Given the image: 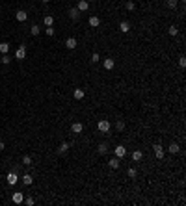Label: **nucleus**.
<instances>
[{
    "label": "nucleus",
    "instance_id": "nucleus-12",
    "mask_svg": "<svg viewBox=\"0 0 186 206\" xmlns=\"http://www.w3.org/2000/svg\"><path fill=\"white\" fill-rule=\"evenodd\" d=\"M103 65H104V69H106V71H112V69H114V67H116V61H114L112 58H106V60H104V63H103Z\"/></svg>",
    "mask_w": 186,
    "mask_h": 206
},
{
    "label": "nucleus",
    "instance_id": "nucleus-4",
    "mask_svg": "<svg viewBox=\"0 0 186 206\" xmlns=\"http://www.w3.org/2000/svg\"><path fill=\"white\" fill-rule=\"evenodd\" d=\"M114 156H116V158H119V160H121L123 156H127V149L123 147V145H117L116 149H114Z\"/></svg>",
    "mask_w": 186,
    "mask_h": 206
},
{
    "label": "nucleus",
    "instance_id": "nucleus-22",
    "mask_svg": "<svg viewBox=\"0 0 186 206\" xmlns=\"http://www.w3.org/2000/svg\"><path fill=\"white\" fill-rule=\"evenodd\" d=\"M30 34H32V36H39V34H41V28H39L37 24H34L32 28H30Z\"/></svg>",
    "mask_w": 186,
    "mask_h": 206
},
{
    "label": "nucleus",
    "instance_id": "nucleus-21",
    "mask_svg": "<svg viewBox=\"0 0 186 206\" xmlns=\"http://www.w3.org/2000/svg\"><path fill=\"white\" fill-rule=\"evenodd\" d=\"M43 23H45V26H52V24H54V17H52V15H47L45 19H43Z\"/></svg>",
    "mask_w": 186,
    "mask_h": 206
},
{
    "label": "nucleus",
    "instance_id": "nucleus-29",
    "mask_svg": "<svg viewBox=\"0 0 186 206\" xmlns=\"http://www.w3.org/2000/svg\"><path fill=\"white\" fill-rule=\"evenodd\" d=\"M167 8H169V10H175V8H177V0H167Z\"/></svg>",
    "mask_w": 186,
    "mask_h": 206
},
{
    "label": "nucleus",
    "instance_id": "nucleus-1",
    "mask_svg": "<svg viewBox=\"0 0 186 206\" xmlns=\"http://www.w3.org/2000/svg\"><path fill=\"white\" fill-rule=\"evenodd\" d=\"M97 128H99V132H108V130L112 128V125H110L108 119H101L97 123Z\"/></svg>",
    "mask_w": 186,
    "mask_h": 206
},
{
    "label": "nucleus",
    "instance_id": "nucleus-13",
    "mask_svg": "<svg viewBox=\"0 0 186 206\" xmlns=\"http://www.w3.org/2000/svg\"><path fill=\"white\" fill-rule=\"evenodd\" d=\"M119 30H121L123 34H128V32H130V23H128V21H121V24H119Z\"/></svg>",
    "mask_w": 186,
    "mask_h": 206
},
{
    "label": "nucleus",
    "instance_id": "nucleus-18",
    "mask_svg": "<svg viewBox=\"0 0 186 206\" xmlns=\"http://www.w3.org/2000/svg\"><path fill=\"white\" fill-rule=\"evenodd\" d=\"M21 180H23V184H24V186H30V184L34 182V178H32V175H24V177L21 178Z\"/></svg>",
    "mask_w": 186,
    "mask_h": 206
},
{
    "label": "nucleus",
    "instance_id": "nucleus-10",
    "mask_svg": "<svg viewBox=\"0 0 186 206\" xmlns=\"http://www.w3.org/2000/svg\"><path fill=\"white\" fill-rule=\"evenodd\" d=\"M11 201H13L15 204H21V203L24 201V195L21 193V191H15V193H13V197H11Z\"/></svg>",
    "mask_w": 186,
    "mask_h": 206
},
{
    "label": "nucleus",
    "instance_id": "nucleus-35",
    "mask_svg": "<svg viewBox=\"0 0 186 206\" xmlns=\"http://www.w3.org/2000/svg\"><path fill=\"white\" fill-rule=\"evenodd\" d=\"M179 65H180V67H186V58H184V56L179 58Z\"/></svg>",
    "mask_w": 186,
    "mask_h": 206
},
{
    "label": "nucleus",
    "instance_id": "nucleus-36",
    "mask_svg": "<svg viewBox=\"0 0 186 206\" xmlns=\"http://www.w3.org/2000/svg\"><path fill=\"white\" fill-rule=\"evenodd\" d=\"M6 149V145H4V141H0V151H4Z\"/></svg>",
    "mask_w": 186,
    "mask_h": 206
},
{
    "label": "nucleus",
    "instance_id": "nucleus-6",
    "mask_svg": "<svg viewBox=\"0 0 186 206\" xmlns=\"http://www.w3.org/2000/svg\"><path fill=\"white\" fill-rule=\"evenodd\" d=\"M82 130H84V125L82 123H73V125H71V132L73 134H82Z\"/></svg>",
    "mask_w": 186,
    "mask_h": 206
},
{
    "label": "nucleus",
    "instance_id": "nucleus-11",
    "mask_svg": "<svg viewBox=\"0 0 186 206\" xmlns=\"http://www.w3.org/2000/svg\"><path fill=\"white\" fill-rule=\"evenodd\" d=\"M90 26H91V28H97V26H101V17L91 15V17H90Z\"/></svg>",
    "mask_w": 186,
    "mask_h": 206
},
{
    "label": "nucleus",
    "instance_id": "nucleus-16",
    "mask_svg": "<svg viewBox=\"0 0 186 206\" xmlns=\"http://www.w3.org/2000/svg\"><path fill=\"white\" fill-rule=\"evenodd\" d=\"M73 97L76 99V100H82L84 97H86V91L84 89H74V93H73Z\"/></svg>",
    "mask_w": 186,
    "mask_h": 206
},
{
    "label": "nucleus",
    "instance_id": "nucleus-26",
    "mask_svg": "<svg viewBox=\"0 0 186 206\" xmlns=\"http://www.w3.org/2000/svg\"><path fill=\"white\" fill-rule=\"evenodd\" d=\"M125 8H127V10H128V11H134V10H136V4H134V2H132V0H128V2L125 4Z\"/></svg>",
    "mask_w": 186,
    "mask_h": 206
},
{
    "label": "nucleus",
    "instance_id": "nucleus-25",
    "mask_svg": "<svg viewBox=\"0 0 186 206\" xmlns=\"http://www.w3.org/2000/svg\"><path fill=\"white\" fill-rule=\"evenodd\" d=\"M128 177H130V178H136V177H138V171H136V167H128Z\"/></svg>",
    "mask_w": 186,
    "mask_h": 206
},
{
    "label": "nucleus",
    "instance_id": "nucleus-32",
    "mask_svg": "<svg viewBox=\"0 0 186 206\" xmlns=\"http://www.w3.org/2000/svg\"><path fill=\"white\" fill-rule=\"evenodd\" d=\"M23 164H24V165H32V158H30V156H24V158H23Z\"/></svg>",
    "mask_w": 186,
    "mask_h": 206
},
{
    "label": "nucleus",
    "instance_id": "nucleus-20",
    "mask_svg": "<svg viewBox=\"0 0 186 206\" xmlns=\"http://www.w3.org/2000/svg\"><path fill=\"white\" fill-rule=\"evenodd\" d=\"M0 52H2V54H8V52H10V43H0Z\"/></svg>",
    "mask_w": 186,
    "mask_h": 206
},
{
    "label": "nucleus",
    "instance_id": "nucleus-5",
    "mask_svg": "<svg viewBox=\"0 0 186 206\" xmlns=\"http://www.w3.org/2000/svg\"><path fill=\"white\" fill-rule=\"evenodd\" d=\"M15 58L17 60H24L26 58V45H21L19 49L15 50Z\"/></svg>",
    "mask_w": 186,
    "mask_h": 206
},
{
    "label": "nucleus",
    "instance_id": "nucleus-7",
    "mask_svg": "<svg viewBox=\"0 0 186 206\" xmlns=\"http://www.w3.org/2000/svg\"><path fill=\"white\" fill-rule=\"evenodd\" d=\"M15 19H17V21H19V23H24V21H26V19H28V13H26L24 10H19V11H17V13H15Z\"/></svg>",
    "mask_w": 186,
    "mask_h": 206
},
{
    "label": "nucleus",
    "instance_id": "nucleus-37",
    "mask_svg": "<svg viewBox=\"0 0 186 206\" xmlns=\"http://www.w3.org/2000/svg\"><path fill=\"white\" fill-rule=\"evenodd\" d=\"M41 2H43V4H48V2H50V0H41Z\"/></svg>",
    "mask_w": 186,
    "mask_h": 206
},
{
    "label": "nucleus",
    "instance_id": "nucleus-31",
    "mask_svg": "<svg viewBox=\"0 0 186 206\" xmlns=\"http://www.w3.org/2000/svg\"><path fill=\"white\" fill-rule=\"evenodd\" d=\"M45 34H47V36H54V28H52V26H47V30H45Z\"/></svg>",
    "mask_w": 186,
    "mask_h": 206
},
{
    "label": "nucleus",
    "instance_id": "nucleus-2",
    "mask_svg": "<svg viewBox=\"0 0 186 206\" xmlns=\"http://www.w3.org/2000/svg\"><path fill=\"white\" fill-rule=\"evenodd\" d=\"M6 180H8V184H10V186H15V184L19 182V177H17L15 171H10V173H8V177H6Z\"/></svg>",
    "mask_w": 186,
    "mask_h": 206
},
{
    "label": "nucleus",
    "instance_id": "nucleus-27",
    "mask_svg": "<svg viewBox=\"0 0 186 206\" xmlns=\"http://www.w3.org/2000/svg\"><path fill=\"white\" fill-rule=\"evenodd\" d=\"M106 152H108V145H106V143L99 145V154H106Z\"/></svg>",
    "mask_w": 186,
    "mask_h": 206
},
{
    "label": "nucleus",
    "instance_id": "nucleus-3",
    "mask_svg": "<svg viewBox=\"0 0 186 206\" xmlns=\"http://www.w3.org/2000/svg\"><path fill=\"white\" fill-rule=\"evenodd\" d=\"M153 151H154V156H156L158 160H162V158H164V154H166V151H164V147L160 145V143H156V145L153 147Z\"/></svg>",
    "mask_w": 186,
    "mask_h": 206
},
{
    "label": "nucleus",
    "instance_id": "nucleus-33",
    "mask_svg": "<svg viewBox=\"0 0 186 206\" xmlns=\"http://www.w3.org/2000/svg\"><path fill=\"white\" fill-rule=\"evenodd\" d=\"M23 203H26V206H34V199H32V197H26Z\"/></svg>",
    "mask_w": 186,
    "mask_h": 206
},
{
    "label": "nucleus",
    "instance_id": "nucleus-14",
    "mask_svg": "<svg viewBox=\"0 0 186 206\" xmlns=\"http://www.w3.org/2000/svg\"><path fill=\"white\" fill-rule=\"evenodd\" d=\"M108 165H110V169H119V165H121V164H119V158H116V156L110 158Z\"/></svg>",
    "mask_w": 186,
    "mask_h": 206
},
{
    "label": "nucleus",
    "instance_id": "nucleus-30",
    "mask_svg": "<svg viewBox=\"0 0 186 206\" xmlns=\"http://www.w3.org/2000/svg\"><path fill=\"white\" fill-rule=\"evenodd\" d=\"M123 128H125V123H123V121H117V123H116V130H119V132H121Z\"/></svg>",
    "mask_w": 186,
    "mask_h": 206
},
{
    "label": "nucleus",
    "instance_id": "nucleus-15",
    "mask_svg": "<svg viewBox=\"0 0 186 206\" xmlns=\"http://www.w3.org/2000/svg\"><path fill=\"white\" fill-rule=\"evenodd\" d=\"M167 152H169V154H177V152H180V147L177 145V143H169V147H167Z\"/></svg>",
    "mask_w": 186,
    "mask_h": 206
},
{
    "label": "nucleus",
    "instance_id": "nucleus-9",
    "mask_svg": "<svg viewBox=\"0 0 186 206\" xmlns=\"http://www.w3.org/2000/svg\"><path fill=\"white\" fill-rule=\"evenodd\" d=\"M65 47H67V49H69V50H74V49H76V47H78V43H76V39H74V37H69V39H67V41H65Z\"/></svg>",
    "mask_w": 186,
    "mask_h": 206
},
{
    "label": "nucleus",
    "instance_id": "nucleus-24",
    "mask_svg": "<svg viewBox=\"0 0 186 206\" xmlns=\"http://www.w3.org/2000/svg\"><path fill=\"white\" fill-rule=\"evenodd\" d=\"M69 149H71V145H69L67 141H63V143H61V145H60V149H58V151H60V152H67Z\"/></svg>",
    "mask_w": 186,
    "mask_h": 206
},
{
    "label": "nucleus",
    "instance_id": "nucleus-17",
    "mask_svg": "<svg viewBox=\"0 0 186 206\" xmlns=\"http://www.w3.org/2000/svg\"><path fill=\"white\" fill-rule=\"evenodd\" d=\"M78 13H80V11H78L76 8H71V10H69V17H71V19H73V21H76L78 17H80V15H78Z\"/></svg>",
    "mask_w": 186,
    "mask_h": 206
},
{
    "label": "nucleus",
    "instance_id": "nucleus-23",
    "mask_svg": "<svg viewBox=\"0 0 186 206\" xmlns=\"http://www.w3.org/2000/svg\"><path fill=\"white\" fill-rule=\"evenodd\" d=\"M167 34H169V36H173V37H175L177 34H179V28H177L175 24H171V26H169V30H167Z\"/></svg>",
    "mask_w": 186,
    "mask_h": 206
},
{
    "label": "nucleus",
    "instance_id": "nucleus-28",
    "mask_svg": "<svg viewBox=\"0 0 186 206\" xmlns=\"http://www.w3.org/2000/svg\"><path fill=\"white\" fill-rule=\"evenodd\" d=\"M91 61H93V63L101 61V56H99V52H93V54H91Z\"/></svg>",
    "mask_w": 186,
    "mask_h": 206
},
{
    "label": "nucleus",
    "instance_id": "nucleus-34",
    "mask_svg": "<svg viewBox=\"0 0 186 206\" xmlns=\"http://www.w3.org/2000/svg\"><path fill=\"white\" fill-rule=\"evenodd\" d=\"M10 61H11V58H10L8 54H4V56H2V63H4V65H8Z\"/></svg>",
    "mask_w": 186,
    "mask_h": 206
},
{
    "label": "nucleus",
    "instance_id": "nucleus-19",
    "mask_svg": "<svg viewBox=\"0 0 186 206\" xmlns=\"http://www.w3.org/2000/svg\"><path fill=\"white\" fill-rule=\"evenodd\" d=\"M141 158H143V152H141V151H134V152H132V160H134V162H140Z\"/></svg>",
    "mask_w": 186,
    "mask_h": 206
},
{
    "label": "nucleus",
    "instance_id": "nucleus-8",
    "mask_svg": "<svg viewBox=\"0 0 186 206\" xmlns=\"http://www.w3.org/2000/svg\"><path fill=\"white\" fill-rule=\"evenodd\" d=\"M76 10L78 11H87V10H90V2H87V0H78Z\"/></svg>",
    "mask_w": 186,
    "mask_h": 206
}]
</instances>
